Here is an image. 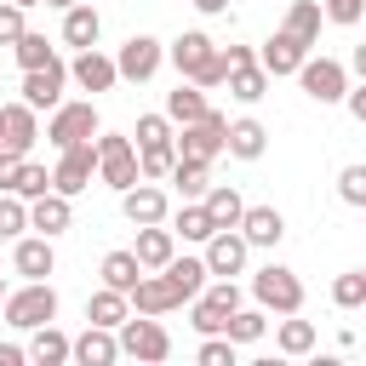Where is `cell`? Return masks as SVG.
<instances>
[{"label": "cell", "instance_id": "6da1fadb", "mask_svg": "<svg viewBox=\"0 0 366 366\" xmlns=\"http://www.w3.org/2000/svg\"><path fill=\"white\" fill-rule=\"evenodd\" d=\"M166 63L177 69V80H194V86H223L229 80V63H223V51H217V40L206 34V29H183L172 46H166Z\"/></svg>", "mask_w": 366, "mask_h": 366}, {"label": "cell", "instance_id": "7a4b0ae2", "mask_svg": "<svg viewBox=\"0 0 366 366\" xmlns=\"http://www.w3.org/2000/svg\"><path fill=\"white\" fill-rule=\"evenodd\" d=\"M0 315H6V326H11V332H34V326L57 320V286H51V280H23V286H11V292H6Z\"/></svg>", "mask_w": 366, "mask_h": 366}, {"label": "cell", "instance_id": "3957f363", "mask_svg": "<svg viewBox=\"0 0 366 366\" xmlns=\"http://www.w3.org/2000/svg\"><path fill=\"white\" fill-rule=\"evenodd\" d=\"M114 337H120V355H132V360H143V366L172 360V332L160 326V315H126V320L114 326Z\"/></svg>", "mask_w": 366, "mask_h": 366}, {"label": "cell", "instance_id": "277c9868", "mask_svg": "<svg viewBox=\"0 0 366 366\" xmlns=\"http://www.w3.org/2000/svg\"><path fill=\"white\" fill-rule=\"evenodd\" d=\"M252 297H257V309H269V315H303V280H297V269H286V263H263V269L252 274Z\"/></svg>", "mask_w": 366, "mask_h": 366}, {"label": "cell", "instance_id": "5b68a950", "mask_svg": "<svg viewBox=\"0 0 366 366\" xmlns=\"http://www.w3.org/2000/svg\"><path fill=\"white\" fill-rule=\"evenodd\" d=\"M240 309V286L234 280H223V274H212L194 297H189V326L200 332V337H212V332H223V320Z\"/></svg>", "mask_w": 366, "mask_h": 366}, {"label": "cell", "instance_id": "8992f818", "mask_svg": "<svg viewBox=\"0 0 366 366\" xmlns=\"http://www.w3.org/2000/svg\"><path fill=\"white\" fill-rule=\"evenodd\" d=\"M103 126H97V109H92V97H63L57 109H46V143L51 149H69V143H92Z\"/></svg>", "mask_w": 366, "mask_h": 366}, {"label": "cell", "instance_id": "52a82bcc", "mask_svg": "<svg viewBox=\"0 0 366 366\" xmlns=\"http://www.w3.org/2000/svg\"><path fill=\"white\" fill-rule=\"evenodd\" d=\"M92 149H97V183H109L114 194L132 189V183L143 177V172H137V143H132V137H120V132H97Z\"/></svg>", "mask_w": 366, "mask_h": 366}, {"label": "cell", "instance_id": "ba28073f", "mask_svg": "<svg viewBox=\"0 0 366 366\" xmlns=\"http://www.w3.org/2000/svg\"><path fill=\"white\" fill-rule=\"evenodd\" d=\"M297 86H303V97H315L320 109H326V103H343V92H349V63H337V57H303V63H297Z\"/></svg>", "mask_w": 366, "mask_h": 366}, {"label": "cell", "instance_id": "9c48e42d", "mask_svg": "<svg viewBox=\"0 0 366 366\" xmlns=\"http://www.w3.org/2000/svg\"><path fill=\"white\" fill-rule=\"evenodd\" d=\"M223 137H229V114H217V109H206L200 120H189L183 132H177V154L183 160H217L223 154Z\"/></svg>", "mask_w": 366, "mask_h": 366}, {"label": "cell", "instance_id": "30bf717a", "mask_svg": "<svg viewBox=\"0 0 366 366\" xmlns=\"http://www.w3.org/2000/svg\"><path fill=\"white\" fill-rule=\"evenodd\" d=\"M92 177H97V149L92 143H69V149H57V166H51V189L57 194H86L92 189Z\"/></svg>", "mask_w": 366, "mask_h": 366}, {"label": "cell", "instance_id": "8fae6325", "mask_svg": "<svg viewBox=\"0 0 366 366\" xmlns=\"http://www.w3.org/2000/svg\"><path fill=\"white\" fill-rule=\"evenodd\" d=\"M160 63H166V46H160L154 34H132V40L114 51V69H120V80H132V86L154 80V74H160Z\"/></svg>", "mask_w": 366, "mask_h": 366}, {"label": "cell", "instance_id": "7c38bea8", "mask_svg": "<svg viewBox=\"0 0 366 366\" xmlns=\"http://www.w3.org/2000/svg\"><path fill=\"white\" fill-rule=\"evenodd\" d=\"M120 212H126V223H132V229H143V223H166V217H172V200H166V189H160V183L137 177L132 189H120Z\"/></svg>", "mask_w": 366, "mask_h": 366}, {"label": "cell", "instance_id": "4fadbf2b", "mask_svg": "<svg viewBox=\"0 0 366 366\" xmlns=\"http://www.w3.org/2000/svg\"><path fill=\"white\" fill-rule=\"evenodd\" d=\"M189 297L172 286V274L166 269H149L137 286H132V315H172V309H183Z\"/></svg>", "mask_w": 366, "mask_h": 366}, {"label": "cell", "instance_id": "5bb4252c", "mask_svg": "<svg viewBox=\"0 0 366 366\" xmlns=\"http://www.w3.org/2000/svg\"><path fill=\"white\" fill-rule=\"evenodd\" d=\"M206 269L212 274H223V280H234V274H246V257H252V246H246V234L240 229H217L212 240H206Z\"/></svg>", "mask_w": 366, "mask_h": 366}, {"label": "cell", "instance_id": "9a60e30c", "mask_svg": "<svg viewBox=\"0 0 366 366\" xmlns=\"http://www.w3.org/2000/svg\"><path fill=\"white\" fill-rule=\"evenodd\" d=\"M34 137H40V109H29L23 97H17V103H0V149L29 154Z\"/></svg>", "mask_w": 366, "mask_h": 366}, {"label": "cell", "instance_id": "2e32d148", "mask_svg": "<svg viewBox=\"0 0 366 366\" xmlns=\"http://www.w3.org/2000/svg\"><path fill=\"white\" fill-rule=\"evenodd\" d=\"M309 57V46L292 34V29H274L263 46H257V63L269 69V80H286V74H297V63Z\"/></svg>", "mask_w": 366, "mask_h": 366}, {"label": "cell", "instance_id": "e0dca14e", "mask_svg": "<svg viewBox=\"0 0 366 366\" xmlns=\"http://www.w3.org/2000/svg\"><path fill=\"white\" fill-rule=\"evenodd\" d=\"M69 80H74L80 92H114V86H120V69H114V57H109V51L86 46V51H74Z\"/></svg>", "mask_w": 366, "mask_h": 366}, {"label": "cell", "instance_id": "ac0fdd59", "mask_svg": "<svg viewBox=\"0 0 366 366\" xmlns=\"http://www.w3.org/2000/svg\"><path fill=\"white\" fill-rule=\"evenodd\" d=\"M63 86H69V63H46V69H23V103L29 109H57L63 103Z\"/></svg>", "mask_w": 366, "mask_h": 366}, {"label": "cell", "instance_id": "d6986e66", "mask_svg": "<svg viewBox=\"0 0 366 366\" xmlns=\"http://www.w3.org/2000/svg\"><path fill=\"white\" fill-rule=\"evenodd\" d=\"M29 229H34V234H46V240L69 234V229H74V200H69V194H57V189H46L40 200H29Z\"/></svg>", "mask_w": 366, "mask_h": 366}, {"label": "cell", "instance_id": "ffe728a7", "mask_svg": "<svg viewBox=\"0 0 366 366\" xmlns=\"http://www.w3.org/2000/svg\"><path fill=\"white\" fill-rule=\"evenodd\" d=\"M11 269H17L23 280H46V274L57 269L51 240H46V234H17V240H11Z\"/></svg>", "mask_w": 366, "mask_h": 366}, {"label": "cell", "instance_id": "44dd1931", "mask_svg": "<svg viewBox=\"0 0 366 366\" xmlns=\"http://www.w3.org/2000/svg\"><path fill=\"white\" fill-rule=\"evenodd\" d=\"M69 360H74V366H114V360H120V337H114L109 326H92V320H86V332H80L74 349H69Z\"/></svg>", "mask_w": 366, "mask_h": 366}, {"label": "cell", "instance_id": "7402d4cb", "mask_svg": "<svg viewBox=\"0 0 366 366\" xmlns=\"http://www.w3.org/2000/svg\"><path fill=\"white\" fill-rule=\"evenodd\" d=\"M132 252H137L143 274H149V269H166V263L177 257V234H172L166 223H143V229H137V240H132Z\"/></svg>", "mask_w": 366, "mask_h": 366}, {"label": "cell", "instance_id": "603a6c76", "mask_svg": "<svg viewBox=\"0 0 366 366\" xmlns=\"http://www.w3.org/2000/svg\"><path fill=\"white\" fill-rule=\"evenodd\" d=\"M263 149H269V126H263V120H252V114L229 120L223 154H234V160H263Z\"/></svg>", "mask_w": 366, "mask_h": 366}, {"label": "cell", "instance_id": "cb8c5ba5", "mask_svg": "<svg viewBox=\"0 0 366 366\" xmlns=\"http://www.w3.org/2000/svg\"><path fill=\"white\" fill-rule=\"evenodd\" d=\"M240 234H246V246H280V240H286L280 206H246V212H240Z\"/></svg>", "mask_w": 366, "mask_h": 366}, {"label": "cell", "instance_id": "d4e9b609", "mask_svg": "<svg viewBox=\"0 0 366 366\" xmlns=\"http://www.w3.org/2000/svg\"><path fill=\"white\" fill-rule=\"evenodd\" d=\"M97 34H103V17H97V6H92V0H74V6L63 11V46L86 51V46H97Z\"/></svg>", "mask_w": 366, "mask_h": 366}, {"label": "cell", "instance_id": "484cf974", "mask_svg": "<svg viewBox=\"0 0 366 366\" xmlns=\"http://www.w3.org/2000/svg\"><path fill=\"white\" fill-rule=\"evenodd\" d=\"M223 86H229V97H234V103H246V109H252V103H263V97H269V69H263L257 57H246V63H234V69H229V80H223Z\"/></svg>", "mask_w": 366, "mask_h": 366}, {"label": "cell", "instance_id": "4316f807", "mask_svg": "<svg viewBox=\"0 0 366 366\" xmlns=\"http://www.w3.org/2000/svg\"><path fill=\"white\" fill-rule=\"evenodd\" d=\"M97 274H103V286H114V292H126V297H132V286L143 280V263H137V252H132V246H114V252H103Z\"/></svg>", "mask_w": 366, "mask_h": 366}, {"label": "cell", "instance_id": "83f0119b", "mask_svg": "<svg viewBox=\"0 0 366 366\" xmlns=\"http://www.w3.org/2000/svg\"><path fill=\"white\" fill-rule=\"evenodd\" d=\"M315 343H320V332H315V320H297V315H280V326H274V349H280L286 360H303V355H315Z\"/></svg>", "mask_w": 366, "mask_h": 366}, {"label": "cell", "instance_id": "f1b7e54d", "mask_svg": "<svg viewBox=\"0 0 366 366\" xmlns=\"http://www.w3.org/2000/svg\"><path fill=\"white\" fill-rule=\"evenodd\" d=\"M212 103H206V86H194V80H177L172 92H166V120L172 126H189V120H200Z\"/></svg>", "mask_w": 366, "mask_h": 366}, {"label": "cell", "instance_id": "f546056e", "mask_svg": "<svg viewBox=\"0 0 366 366\" xmlns=\"http://www.w3.org/2000/svg\"><path fill=\"white\" fill-rule=\"evenodd\" d=\"M200 206H206V217H212L217 229H240L246 200H240V189H234V183H212V189L200 194Z\"/></svg>", "mask_w": 366, "mask_h": 366}, {"label": "cell", "instance_id": "4dcf8cb0", "mask_svg": "<svg viewBox=\"0 0 366 366\" xmlns=\"http://www.w3.org/2000/svg\"><path fill=\"white\" fill-rule=\"evenodd\" d=\"M166 223H172V234H177V240H189V246H206V240L217 234V223L206 217V206H200V200H183Z\"/></svg>", "mask_w": 366, "mask_h": 366}, {"label": "cell", "instance_id": "1f68e13d", "mask_svg": "<svg viewBox=\"0 0 366 366\" xmlns=\"http://www.w3.org/2000/svg\"><path fill=\"white\" fill-rule=\"evenodd\" d=\"M69 349H74V337H69V332H57L51 320L29 332V360H34V366H63V360H69Z\"/></svg>", "mask_w": 366, "mask_h": 366}, {"label": "cell", "instance_id": "d6a6232c", "mask_svg": "<svg viewBox=\"0 0 366 366\" xmlns=\"http://www.w3.org/2000/svg\"><path fill=\"white\" fill-rule=\"evenodd\" d=\"M126 315H132V297L114 292V286H97V292L86 297V320H92V326H109V332H114Z\"/></svg>", "mask_w": 366, "mask_h": 366}, {"label": "cell", "instance_id": "836d02e7", "mask_svg": "<svg viewBox=\"0 0 366 366\" xmlns=\"http://www.w3.org/2000/svg\"><path fill=\"white\" fill-rule=\"evenodd\" d=\"M172 166H177V137H166V143H137V172H143L149 183H166Z\"/></svg>", "mask_w": 366, "mask_h": 366}, {"label": "cell", "instance_id": "e575fe53", "mask_svg": "<svg viewBox=\"0 0 366 366\" xmlns=\"http://www.w3.org/2000/svg\"><path fill=\"white\" fill-rule=\"evenodd\" d=\"M320 23H326L320 0H292V6H286V23H280V29H292V34L303 40V46H315V40H320Z\"/></svg>", "mask_w": 366, "mask_h": 366}, {"label": "cell", "instance_id": "d590c367", "mask_svg": "<svg viewBox=\"0 0 366 366\" xmlns=\"http://www.w3.org/2000/svg\"><path fill=\"white\" fill-rule=\"evenodd\" d=\"M166 183H172L183 200H200V194L212 189V166H206V160H183V154H177V166H172V177H166Z\"/></svg>", "mask_w": 366, "mask_h": 366}, {"label": "cell", "instance_id": "8d00e7d4", "mask_svg": "<svg viewBox=\"0 0 366 366\" xmlns=\"http://www.w3.org/2000/svg\"><path fill=\"white\" fill-rule=\"evenodd\" d=\"M11 57H17V69H46V63H57V46L46 34H34V29H23L11 40Z\"/></svg>", "mask_w": 366, "mask_h": 366}, {"label": "cell", "instance_id": "74e56055", "mask_svg": "<svg viewBox=\"0 0 366 366\" xmlns=\"http://www.w3.org/2000/svg\"><path fill=\"white\" fill-rule=\"evenodd\" d=\"M263 332H269V309H246V303H240V309L223 320V337H234L240 349H246V343H257Z\"/></svg>", "mask_w": 366, "mask_h": 366}, {"label": "cell", "instance_id": "f35d334b", "mask_svg": "<svg viewBox=\"0 0 366 366\" xmlns=\"http://www.w3.org/2000/svg\"><path fill=\"white\" fill-rule=\"evenodd\" d=\"M332 303L337 309H366V269H343L332 280Z\"/></svg>", "mask_w": 366, "mask_h": 366}, {"label": "cell", "instance_id": "ab89813d", "mask_svg": "<svg viewBox=\"0 0 366 366\" xmlns=\"http://www.w3.org/2000/svg\"><path fill=\"white\" fill-rule=\"evenodd\" d=\"M46 189H51V172H46L40 160H29V154H23V166H17V183H11V194H23V200H40Z\"/></svg>", "mask_w": 366, "mask_h": 366}, {"label": "cell", "instance_id": "60d3db41", "mask_svg": "<svg viewBox=\"0 0 366 366\" xmlns=\"http://www.w3.org/2000/svg\"><path fill=\"white\" fill-rule=\"evenodd\" d=\"M194 360H200V366H234V360H240V343L223 337V332H212V337H200Z\"/></svg>", "mask_w": 366, "mask_h": 366}, {"label": "cell", "instance_id": "b9f144b4", "mask_svg": "<svg viewBox=\"0 0 366 366\" xmlns=\"http://www.w3.org/2000/svg\"><path fill=\"white\" fill-rule=\"evenodd\" d=\"M337 200L366 212V160H349V166L337 172Z\"/></svg>", "mask_w": 366, "mask_h": 366}, {"label": "cell", "instance_id": "7bdbcfd3", "mask_svg": "<svg viewBox=\"0 0 366 366\" xmlns=\"http://www.w3.org/2000/svg\"><path fill=\"white\" fill-rule=\"evenodd\" d=\"M23 229H29V200L6 189V194H0V240H17Z\"/></svg>", "mask_w": 366, "mask_h": 366}, {"label": "cell", "instance_id": "ee69618b", "mask_svg": "<svg viewBox=\"0 0 366 366\" xmlns=\"http://www.w3.org/2000/svg\"><path fill=\"white\" fill-rule=\"evenodd\" d=\"M320 11H326V23H337V29H355V23L366 17V0H320Z\"/></svg>", "mask_w": 366, "mask_h": 366}, {"label": "cell", "instance_id": "f6af8a7d", "mask_svg": "<svg viewBox=\"0 0 366 366\" xmlns=\"http://www.w3.org/2000/svg\"><path fill=\"white\" fill-rule=\"evenodd\" d=\"M137 143H166V137H177L172 132V120L166 114H137V132H132Z\"/></svg>", "mask_w": 366, "mask_h": 366}, {"label": "cell", "instance_id": "bcb514c9", "mask_svg": "<svg viewBox=\"0 0 366 366\" xmlns=\"http://www.w3.org/2000/svg\"><path fill=\"white\" fill-rule=\"evenodd\" d=\"M29 29V17H23V6L17 0H0V46H11L17 34Z\"/></svg>", "mask_w": 366, "mask_h": 366}, {"label": "cell", "instance_id": "7dc6e473", "mask_svg": "<svg viewBox=\"0 0 366 366\" xmlns=\"http://www.w3.org/2000/svg\"><path fill=\"white\" fill-rule=\"evenodd\" d=\"M17 166H23V154H11V149H0V194L17 183Z\"/></svg>", "mask_w": 366, "mask_h": 366}, {"label": "cell", "instance_id": "c3c4849f", "mask_svg": "<svg viewBox=\"0 0 366 366\" xmlns=\"http://www.w3.org/2000/svg\"><path fill=\"white\" fill-rule=\"evenodd\" d=\"M343 109H349V114H355V120H360V126H366V80H360V86H349V92H343Z\"/></svg>", "mask_w": 366, "mask_h": 366}, {"label": "cell", "instance_id": "681fc988", "mask_svg": "<svg viewBox=\"0 0 366 366\" xmlns=\"http://www.w3.org/2000/svg\"><path fill=\"white\" fill-rule=\"evenodd\" d=\"M29 360V343H0V366H23Z\"/></svg>", "mask_w": 366, "mask_h": 366}, {"label": "cell", "instance_id": "f907efd6", "mask_svg": "<svg viewBox=\"0 0 366 366\" xmlns=\"http://www.w3.org/2000/svg\"><path fill=\"white\" fill-rule=\"evenodd\" d=\"M189 6H194L200 17H223V11H229V0H189Z\"/></svg>", "mask_w": 366, "mask_h": 366}, {"label": "cell", "instance_id": "816d5d0a", "mask_svg": "<svg viewBox=\"0 0 366 366\" xmlns=\"http://www.w3.org/2000/svg\"><path fill=\"white\" fill-rule=\"evenodd\" d=\"M349 74H355V80H366V40L355 46V57H349Z\"/></svg>", "mask_w": 366, "mask_h": 366}, {"label": "cell", "instance_id": "f5cc1de1", "mask_svg": "<svg viewBox=\"0 0 366 366\" xmlns=\"http://www.w3.org/2000/svg\"><path fill=\"white\" fill-rule=\"evenodd\" d=\"M40 6H57V11H69V6H74V0H40Z\"/></svg>", "mask_w": 366, "mask_h": 366}, {"label": "cell", "instance_id": "db71d44e", "mask_svg": "<svg viewBox=\"0 0 366 366\" xmlns=\"http://www.w3.org/2000/svg\"><path fill=\"white\" fill-rule=\"evenodd\" d=\"M6 292H11V286H6V274H0V303H6Z\"/></svg>", "mask_w": 366, "mask_h": 366}, {"label": "cell", "instance_id": "11a10c76", "mask_svg": "<svg viewBox=\"0 0 366 366\" xmlns=\"http://www.w3.org/2000/svg\"><path fill=\"white\" fill-rule=\"evenodd\" d=\"M17 6H23V11H29V6H40V0H17Z\"/></svg>", "mask_w": 366, "mask_h": 366}, {"label": "cell", "instance_id": "9f6ffc18", "mask_svg": "<svg viewBox=\"0 0 366 366\" xmlns=\"http://www.w3.org/2000/svg\"><path fill=\"white\" fill-rule=\"evenodd\" d=\"M360 269H366V263H360Z\"/></svg>", "mask_w": 366, "mask_h": 366}]
</instances>
